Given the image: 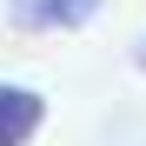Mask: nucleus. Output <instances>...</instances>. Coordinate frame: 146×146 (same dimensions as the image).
Here are the masks:
<instances>
[{
	"mask_svg": "<svg viewBox=\"0 0 146 146\" xmlns=\"http://www.w3.org/2000/svg\"><path fill=\"white\" fill-rule=\"evenodd\" d=\"M40 126H46V93L0 80V146H27Z\"/></svg>",
	"mask_w": 146,
	"mask_h": 146,
	"instance_id": "1",
	"label": "nucleus"
},
{
	"mask_svg": "<svg viewBox=\"0 0 146 146\" xmlns=\"http://www.w3.org/2000/svg\"><path fill=\"white\" fill-rule=\"evenodd\" d=\"M100 13V0H13V20L20 27H33V33H73V27H86V20Z\"/></svg>",
	"mask_w": 146,
	"mask_h": 146,
	"instance_id": "2",
	"label": "nucleus"
},
{
	"mask_svg": "<svg viewBox=\"0 0 146 146\" xmlns=\"http://www.w3.org/2000/svg\"><path fill=\"white\" fill-rule=\"evenodd\" d=\"M133 66H139V73H146V40H139V46H133Z\"/></svg>",
	"mask_w": 146,
	"mask_h": 146,
	"instance_id": "3",
	"label": "nucleus"
}]
</instances>
